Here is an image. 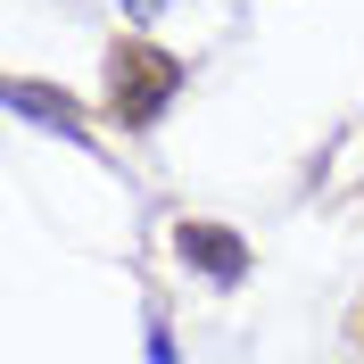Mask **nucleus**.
I'll use <instances>...</instances> for the list:
<instances>
[{
  "instance_id": "obj_1",
  "label": "nucleus",
  "mask_w": 364,
  "mask_h": 364,
  "mask_svg": "<svg viewBox=\"0 0 364 364\" xmlns=\"http://www.w3.org/2000/svg\"><path fill=\"white\" fill-rule=\"evenodd\" d=\"M182 91V58L174 50H158L149 33H124V42L108 50V124H124V133H149L166 108H174Z\"/></svg>"
},
{
  "instance_id": "obj_2",
  "label": "nucleus",
  "mask_w": 364,
  "mask_h": 364,
  "mask_svg": "<svg viewBox=\"0 0 364 364\" xmlns=\"http://www.w3.org/2000/svg\"><path fill=\"white\" fill-rule=\"evenodd\" d=\"M174 257L199 273L207 290H240V282H249V265H257L249 240H240L232 224H207V215H182V224H174Z\"/></svg>"
},
{
  "instance_id": "obj_3",
  "label": "nucleus",
  "mask_w": 364,
  "mask_h": 364,
  "mask_svg": "<svg viewBox=\"0 0 364 364\" xmlns=\"http://www.w3.org/2000/svg\"><path fill=\"white\" fill-rule=\"evenodd\" d=\"M9 108L33 116V124H58L75 149H91V124H83V108H75L67 91H50V83H33V75H17V83H9Z\"/></svg>"
},
{
  "instance_id": "obj_4",
  "label": "nucleus",
  "mask_w": 364,
  "mask_h": 364,
  "mask_svg": "<svg viewBox=\"0 0 364 364\" xmlns=\"http://www.w3.org/2000/svg\"><path fill=\"white\" fill-rule=\"evenodd\" d=\"M141 356H149V364H182V348H174V323H166V306H149V315H141Z\"/></svg>"
},
{
  "instance_id": "obj_5",
  "label": "nucleus",
  "mask_w": 364,
  "mask_h": 364,
  "mask_svg": "<svg viewBox=\"0 0 364 364\" xmlns=\"http://www.w3.org/2000/svg\"><path fill=\"white\" fill-rule=\"evenodd\" d=\"M149 9H158V0H124V17H149Z\"/></svg>"
}]
</instances>
